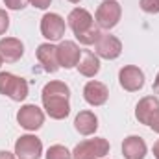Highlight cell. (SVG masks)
<instances>
[{
	"label": "cell",
	"instance_id": "cell-19",
	"mask_svg": "<svg viewBox=\"0 0 159 159\" xmlns=\"http://www.w3.org/2000/svg\"><path fill=\"white\" fill-rule=\"evenodd\" d=\"M44 156L46 159H72V152H69L63 144H52Z\"/></svg>",
	"mask_w": 159,
	"mask_h": 159
},
{
	"label": "cell",
	"instance_id": "cell-4",
	"mask_svg": "<svg viewBox=\"0 0 159 159\" xmlns=\"http://www.w3.org/2000/svg\"><path fill=\"white\" fill-rule=\"evenodd\" d=\"M0 94L13 102H22L28 96V81L11 72H0Z\"/></svg>",
	"mask_w": 159,
	"mask_h": 159
},
{
	"label": "cell",
	"instance_id": "cell-25",
	"mask_svg": "<svg viewBox=\"0 0 159 159\" xmlns=\"http://www.w3.org/2000/svg\"><path fill=\"white\" fill-rule=\"evenodd\" d=\"M0 159H17V156H15V152L11 154L7 150H0Z\"/></svg>",
	"mask_w": 159,
	"mask_h": 159
},
{
	"label": "cell",
	"instance_id": "cell-9",
	"mask_svg": "<svg viewBox=\"0 0 159 159\" xmlns=\"http://www.w3.org/2000/svg\"><path fill=\"white\" fill-rule=\"evenodd\" d=\"M43 154V143L35 135H20L15 143L17 159H39Z\"/></svg>",
	"mask_w": 159,
	"mask_h": 159
},
{
	"label": "cell",
	"instance_id": "cell-2",
	"mask_svg": "<svg viewBox=\"0 0 159 159\" xmlns=\"http://www.w3.org/2000/svg\"><path fill=\"white\" fill-rule=\"evenodd\" d=\"M67 24L74 32L76 39L81 44H94L96 39H98V35H100V28L96 26L93 15L87 9H83V7H74L69 13Z\"/></svg>",
	"mask_w": 159,
	"mask_h": 159
},
{
	"label": "cell",
	"instance_id": "cell-30",
	"mask_svg": "<svg viewBox=\"0 0 159 159\" xmlns=\"http://www.w3.org/2000/svg\"><path fill=\"white\" fill-rule=\"evenodd\" d=\"M102 159H104V157H102Z\"/></svg>",
	"mask_w": 159,
	"mask_h": 159
},
{
	"label": "cell",
	"instance_id": "cell-7",
	"mask_svg": "<svg viewBox=\"0 0 159 159\" xmlns=\"http://www.w3.org/2000/svg\"><path fill=\"white\" fill-rule=\"evenodd\" d=\"M17 122L28 131H37L44 124V113L35 104H24L17 113Z\"/></svg>",
	"mask_w": 159,
	"mask_h": 159
},
{
	"label": "cell",
	"instance_id": "cell-3",
	"mask_svg": "<svg viewBox=\"0 0 159 159\" xmlns=\"http://www.w3.org/2000/svg\"><path fill=\"white\" fill-rule=\"evenodd\" d=\"M109 141L104 137H94L81 141L72 150V159H102L109 154Z\"/></svg>",
	"mask_w": 159,
	"mask_h": 159
},
{
	"label": "cell",
	"instance_id": "cell-26",
	"mask_svg": "<svg viewBox=\"0 0 159 159\" xmlns=\"http://www.w3.org/2000/svg\"><path fill=\"white\" fill-rule=\"evenodd\" d=\"M152 150H154V157L159 159V139L154 143V148H152Z\"/></svg>",
	"mask_w": 159,
	"mask_h": 159
},
{
	"label": "cell",
	"instance_id": "cell-22",
	"mask_svg": "<svg viewBox=\"0 0 159 159\" xmlns=\"http://www.w3.org/2000/svg\"><path fill=\"white\" fill-rule=\"evenodd\" d=\"M9 28V17L4 9H0V35H4Z\"/></svg>",
	"mask_w": 159,
	"mask_h": 159
},
{
	"label": "cell",
	"instance_id": "cell-8",
	"mask_svg": "<svg viewBox=\"0 0 159 159\" xmlns=\"http://www.w3.org/2000/svg\"><path fill=\"white\" fill-rule=\"evenodd\" d=\"M94 54L102 59H117L122 54V43L119 37H115L111 34L100 32L98 39L94 43Z\"/></svg>",
	"mask_w": 159,
	"mask_h": 159
},
{
	"label": "cell",
	"instance_id": "cell-16",
	"mask_svg": "<svg viewBox=\"0 0 159 159\" xmlns=\"http://www.w3.org/2000/svg\"><path fill=\"white\" fill-rule=\"evenodd\" d=\"M159 111V98L157 96H144L139 100V104L135 106V119L141 124H150L152 117Z\"/></svg>",
	"mask_w": 159,
	"mask_h": 159
},
{
	"label": "cell",
	"instance_id": "cell-5",
	"mask_svg": "<svg viewBox=\"0 0 159 159\" xmlns=\"http://www.w3.org/2000/svg\"><path fill=\"white\" fill-rule=\"evenodd\" d=\"M120 17H122V6L119 2L117 0H104L94 13V22L102 30H111L119 24Z\"/></svg>",
	"mask_w": 159,
	"mask_h": 159
},
{
	"label": "cell",
	"instance_id": "cell-14",
	"mask_svg": "<svg viewBox=\"0 0 159 159\" xmlns=\"http://www.w3.org/2000/svg\"><path fill=\"white\" fill-rule=\"evenodd\" d=\"M24 44L17 37H2L0 39V56L6 63H15L22 57Z\"/></svg>",
	"mask_w": 159,
	"mask_h": 159
},
{
	"label": "cell",
	"instance_id": "cell-20",
	"mask_svg": "<svg viewBox=\"0 0 159 159\" xmlns=\"http://www.w3.org/2000/svg\"><path fill=\"white\" fill-rule=\"evenodd\" d=\"M139 6L144 13H150V15L159 13V0H141Z\"/></svg>",
	"mask_w": 159,
	"mask_h": 159
},
{
	"label": "cell",
	"instance_id": "cell-15",
	"mask_svg": "<svg viewBox=\"0 0 159 159\" xmlns=\"http://www.w3.org/2000/svg\"><path fill=\"white\" fill-rule=\"evenodd\" d=\"M148 152V146L143 137L139 135H129L122 143V156L124 159H144Z\"/></svg>",
	"mask_w": 159,
	"mask_h": 159
},
{
	"label": "cell",
	"instance_id": "cell-6",
	"mask_svg": "<svg viewBox=\"0 0 159 159\" xmlns=\"http://www.w3.org/2000/svg\"><path fill=\"white\" fill-rule=\"evenodd\" d=\"M65 30H67L65 19L59 13H44L43 15V19H41V34L48 43L61 41L63 35H65Z\"/></svg>",
	"mask_w": 159,
	"mask_h": 159
},
{
	"label": "cell",
	"instance_id": "cell-23",
	"mask_svg": "<svg viewBox=\"0 0 159 159\" xmlns=\"http://www.w3.org/2000/svg\"><path fill=\"white\" fill-rule=\"evenodd\" d=\"M30 4L34 7H37V9H46L52 4V0H30Z\"/></svg>",
	"mask_w": 159,
	"mask_h": 159
},
{
	"label": "cell",
	"instance_id": "cell-27",
	"mask_svg": "<svg viewBox=\"0 0 159 159\" xmlns=\"http://www.w3.org/2000/svg\"><path fill=\"white\" fill-rule=\"evenodd\" d=\"M154 93L159 94V72H157V76H156V80H154Z\"/></svg>",
	"mask_w": 159,
	"mask_h": 159
},
{
	"label": "cell",
	"instance_id": "cell-11",
	"mask_svg": "<svg viewBox=\"0 0 159 159\" xmlns=\"http://www.w3.org/2000/svg\"><path fill=\"white\" fill-rule=\"evenodd\" d=\"M57 59H59V67L74 69L78 67L81 59V50L74 41H61L57 44Z\"/></svg>",
	"mask_w": 159,
	"mask_h": 159
},
{
	"label": "cell",
	"instance_id": "cell-1",
	"mask_svg": "<svg viewBox=\"0 0 159 159\" xmlns=\"http://www.w3.org/2000/svg\"><path fill=\"white\" fill-rule=\"evenodd\" d=\"M69 98H70V89L65 81H59V80L48 81L41 93L43 107H44L46 115L54 120H63L69 117V113H70Z\"/></svg>",
	"mask_w": 159,
	"mask_h": 159
},
{
	"label": "cell",
	"instance_id": "cell-12",
	"mask_svg": "<svg viewBox=\"0 0 159 159\" xmlns=\"http://www.w3.org/2000/svg\"><path fill=\"white\" fill-rule=\"evenodd\" d=\"M83 98H85V102L89 106H94V107L104 106L107 102V98H109V89H107L106 83L96 81V80H91L83 87Z\"/></svg>",
	"mask_w": 159,
	"mask_h": 159
},
{
	"label": "cell",
	"instance_id": "cell-24",
	"mask_svg": "<svg viewBox=\"0 0 159 159\" xmlns=\"http://www.w3.org/2000/svg\"><path fill=\"white\" fill-rule=\"evenodd\" d=\"M150 128H152V131H156V133H159V111L152 117V120H150V124H148Z\"/></svg>",
	"mask_w": 159,
	"mask_h": 159
},
{
	"label": "cell",
	"instance_id": "cell-17",
	"mask_svg": "<svg viewBox=\"0 0 159 159\" xmlns=\"http://www.w3.org/2000/svg\"><path fill=\"white\" fill-rule=\"evenodd\" d=\"M78 70L81 76L85 78H94L100 72V57L91 52V50H83L81 52V59L78 63Z\"/></svg>",
	"mask_w": 159,
	"mask_h": 159
},
{
	"label": "cell",
	"instance_id": "cell-28",
	"mask_svg": "<svg viewBox=\"0 0 159 159\" xmlns=\"http://www.w3.org/2000/svg\"><path fill=\"white\" fill-rule=\"evenodd\" d=\"M69 2H72V4H78V2H81V0H69Z\"/></svg>",
	"mask_w": 159,
	"mask_h": 159
},
{
	"label": "cell",
	"instance_id": "cell-21",
	"mask_svg": "<svg viewBox=\"0 0 159 159\" xmlns=\"http://www.w3.org/2000/svg\"><path fill=\"white\" fill-rule=\"evenodd\" d=\"M30 0H4V6L7 9H13V11H19V9H24L28 6Z\"/></svg>",
	"mask_w": 159,
	"mask_h": 159
},
{
	"label": "cell",
	"instance_id": "cell-13",
	"mask_svg": "<svg viewBox=\"0 0 159 159\" xmlns=\"http://www.w3.org/2000/svg\"><path fill=\"white\" fill-rule=\"evenodd\" d=\"M35 56H37V61L41 63V67L46 72L54 74V72H57L61 69L59 67V59H57V46H54L52 43L39 44L37 50H35Z\"/></svg>",
	"mask_w": 159,
	"mask_h": 159
},
{
	"label": "cell",
	"instance_id": "cell-29",
	"mask_svg": "<svg viewBox=\"0 0 159 159\" xmlns=\"http://www.w3.org/2000/svg\"><path fill=\"white\" fill-rule=\"evenodd\" d=\"M2 63H4V59H2V56H0V67H2Z\"/></svg>",
	"mask_w": 159,
	"mask_h": 159
},
{
	"label": "cell",
	"instance_id": "cell-18",
	"mask_svg": "<svg viewBox=\"0 0 159 159\" xmlns=\"http://www.w3.org/2000/svg\"><path fill=\"white\" fill-rule=\"evenodd\" d=\"M74 128L80 135H93L98 129V117L93 111H80L74 119Z\"/></svg>",
	"mask_w": 159,
	"mask_h": 159
},
{
	"label": "cell",
	"instance_id": "cell-10",
	"mask_svg": "<svg viewBox=\"0 0 159 159\" xmlns=\"http://www.w3.org/2000/svg\"><path fill=\"white\" fill-rule=\"evenodd\" d=\"M119 83L120 87L128 93H135L141 91L144 87V72L135 67V65H126L122 67L119 72Z\"/></svg>",
	"mask_w": 159,
	"mask_h": 159
}]
</instances>
